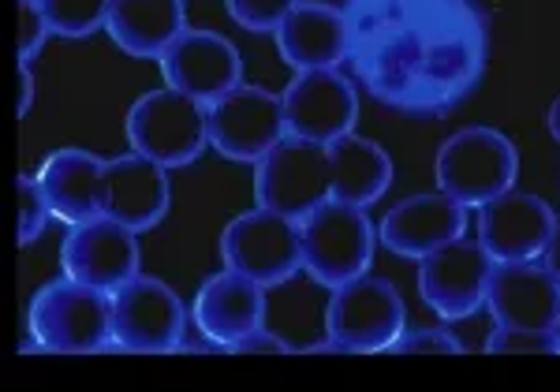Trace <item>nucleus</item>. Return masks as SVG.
<instances>
[{
    "instance_id": "nucleus-32",
    "label": "nucleus",
    "mask_w": 560,
    "mask_h": 392,
    "mask_svg": "<svg viewBox=\"0 0 560 392\" xmlns=\"http://www.w3.org/2000/svg\"><path fill=\"white\" fill-rule=\"evenodd\" d=\"M553 333H557V341H560V318H557V325H553Z\"/></svg>"
},
{
    "instance_id": "nucleus-5",
    "label": "nucleus",
    "mask_w": 560,
    "mask_h": 392,
    "mask_svg": "<svg viewBox=\"0 0 560 392\" xmlns=\"http://www.w3.org/2000/svg\"><path fill=\"white\" fill-rule=\"evenodd\" d=\"M303 269L318 285L340 288L370 273L377 247V228L370 224L366 206L322 203L303 217Z\"/></svg>"
},
{
    "instance_id": "nucleus-15",
    "label": "nucleus",
    "mask_w": 560,
    "mask_h": 392,
    "mask_svg": "<svg viewBox=\"0 0 560 392\" xmlns=\"http://www.w3.org/2000/svg\"><path fill=\"white\" fill-rule=\"evenodd\" d=\"M173 206V184L168 169L142 153H124V158L105 161L102 172V214L113 221L128 224L131 232H150L165 221Z\"/></svg>"
},
{
    "instance_id": "nucleus-14",
    "label": "nucleus",
    "mask_w": 560,
    "mask_h": 392,
    "mask_svg": "<svg viewBox=\"0 0 560 392\" xmlns=\"http://www.w3.org/2000/svg\"><path fill=\"white\" fill-rule=\"evenodd\" d=\"M158 64L168 87L179 90V94L198 97L202 105L217 102V97H224L229 90H236L243 83L240 49L213 31H191V26H187V31L161 53Z\"/></svg>"
},
{
    "instance_id": "nucleus-8",
    "label": "nucleus",
    "mask_w": 560,
    "mask_h": 392,
    "mask_svg": "<svg viewBox=\"0 0 560 392\" xmlns=\"http://www.w3.org/2000/svg\"><path fill=\"white\" fill-rule=\"evenodd\" d=\"M210 113V146L229 161H250L258 165L288 139L284 102L273 90L240 83L224 97L206 105Z\"/></svg>"
},
{
    "instance_id": "nucleus-1",
    "label": "nucleus",
    "mask_w": 560,
    "mask_h": 392,
    "mask_svg": "<svg viewBox=\"0 0 560 392\" xmlns=\"http://www.w3.org/2000/svg\"><path fill=\"white\" fill-rule=\"evenodd\" d=\"M393 184V158L363 135L332 142L292 139L255 165V198L277 214L303 221L322 203L374 206Z\"/></svg>"
},
{
    "instance_id": "nucleus-26",
    "label": "nucleus",
    "mask_w": 560,
    "mask_h": 392,
    "mask_svg": "<svg viewBox=\"0 0 560 392\" xmlns=\"http://www.w3.org/2000/svg\"><path fill=\"white\" fill-rule=\"evenodd\" d=\"M15 12H20V64H31L52 34V26L45 20L38 0H15Z\"/></svg>"
},
{
    "instance_id": "nucleus-2",
    "label": "nucleus",
    "mask_w": 560,
    "mask_h": 392,
    "mask_svg": "<svg viewBox=\"0 0 560 392\" xmlns=\"http://www.w3.org/2000/svg\"><path fill=\"white\" fill-rule=\"evenodd\" d=\"M31 341L45 351L90 355L113 344V291L57 277L34 291L26 310Z\"/></svg>"
},
{
    "instance_id": "nucleus-16",
    "label": "nucleus",
    "mask_w": 560,
    "mask_h": 392,
    "mask_svg": "<svg viewBox=\"0 0 560 392\" xmlns=\"http://www.w3.org/2000/svg\"><path fill=\"white\" fill-rule=\"evenodd\" d=\"M467 232V206L448 198L445 191H427L396 203L382 217L377 240L400 258H427L430 251L445 247Z\"/></svg>"
},
{
    "instance_id": "nucleus-31",
    "label": "nucleus",
    "mask_w": 560,
    "mask_h": 392,
    "mask_svg": "<svg viewBox=\"0 0 560 392\" xmlns=\"http://www.w3.org/2000/svg\"><path fill=\"white\" fill-rule=\"evenodd\" d=\"M546 124H549V135L560 142V94L553 97V105H549V116H546Z\"/></svg>"
},
{
    "instance_id": "nucleus-24",
    "label": "nucleus",
    "mask_w": 560,
    "mask_h": 392,
    "mask_svg": "<svg viewBox=\"0 0 560 392\" xmlns=\"http://www.w3.org/2000/svg\"><path fill=\"white\" fill-rule=\"evenodd\" d=\"M490 355H560V341L553 330H516V325H497L486 341Z\"/></svg>"
},
{
    "instance_id": "nucleus-3",
    "label": "nucleus",
    "mask_w": 560,
    "mask_h": 392,
    "mask_svg": "<svg viewBox=\"0 0 560 392\" xmlns=\"http://www.w3.org/2000/svg\"><path fill=\"white\" fill-rule=\"evenodd\" d=\"M438 184L467 209H482L497 195L512 191L520 176V153L509 135L493 127H464L438 150Z\"/></svg>"
},
{
    "instance_id": "nucleus-22",
    "label": "nucleus",
    "mask_w": 560,
    "mask_h": 392,
    "mask_svg": "<svg viewBox=\"0 0 560 392\" xmlns=\"http://www.w3.org/2000/svg\"><path fill=\"white\" fill-rule=\"evenodd\" d=\"M38 4L60 38H90L108 20V0H38Z\"/></svg>"
},
{
    "instance_id": "nucleus-23",
    "label": "nucleus",
    "mask_w": 560,
    "mask_h": 392,
    "mask_svg": "<svg viewBox=\"0 0 560 392\" xmlns=\"http://www.w3.org/2000/svg\"><path fill=\"white\" fill-rule=\"evenodd\" d=\"M15 198H20V228H15V243L31 247L42 235L45 221L52 217V206L45 198L38 176H15Z\"/></svg>"
},
{
    "instance_id": "nucleus-17",
    "label": "nucleus",
    "mask_w": 560,
    "mask_h": 392,
    "mask_svg": "<svg viewBox=\"0 0 560 392\" xmlns=\"http://www.w3.org/2000/svg\"><path fill=\"white\" fill-rule=\"evenodd\" d=\"M486 307H490L497 325L553 330L560 318V280L538 258L497 262Z\"/></svg>"
},
{
    "instance_id": "nucleus-4",
    "label": "nucleus",
    "mask_w": 560,
    "mask_h": 392,
    "mask_svg": "<svg viewBox=\"0 0 560 392\" xmlns=\"http://www.w3.org/2000/svg\"><path fill=\"white\" fill-rule=\"evenodd\" d=\"M128 142L135 153L165 169L191 165L210 146V113L191 94L179 90H150L128 108Z\"/></svg>"
},
{
    "instance_id": "nucleus-21",
    "label": "nucleus",
    "mask_w": 560,
    "mask_h": 392,
    "mask_svg": "<svg viewBox=\"0 0 560 392\" xmlns=\"http://www.w3.org/2000/svg\"><path fill=\"white\" fill-rule=\"evenodd\" d=\"M105 31L128 57L161 60V53L187 31L184 0H108Z\"/></svg>"
},
{
    "instance_id": "nucleus-6",
    "label": "nucleus",
    "mask_w": 560,
    "mask_h": 392,
    "mask_svg": "<svg viewBox=\"0 0 560 392\" xmlns=\"http://www.w3.org/2000/svg\"><path fill=\"white\" fill-rule=\"evenodd\" d=\"M404 333H408V310H404L393 280L363 273V277L332 288L329 310H325V336L337 341L345 351H393V344Z\"/></svg>"
},
{
    "instance_id": "nucleus-28",
    "label": "nucleus",
    "mask_w": 560,
    "mask_h": 392,
    "mask_svg": "<svg viewBox=\"0 0 560 392\" xmlns=\"http://www.w3.org/2000/svg\"><path fill=\"white\" fill-rule=\"evenodd\" d=\"M229 351H240V355H258V351H269V355H284V351H292V348H288V344L280 341L277 333H269L266 325H261V330L247 333V336H240V341L232 344Z\"/></svg>"
},
{
    "instance_id": "nucleus-12",
    "label": "nucleus",
    "mask_w": 560,
    "mask_h": 392,
    "mask_svg": "<svg viewBox=\"0 0 560 392\" xmlns=\"http://www.w3.org/2000/svg\"><path fill=\"white\" fill-rule=\"evenodd\" d=\"M139 232H131L113 217L71 224V232L60 243V269L102 291H116L131 277H139Z\"/></svg>"
},
{
    "instance_id": "nucleus-27",
    "label": "nucleus",
    "mask_w": 560,
    "mask_h": 392,
    "mask_svg": "<svg viewBox=\"0 0 560 392\" xmlns=\"http://www.w3.org/2000/svg\"><path fill=\"white\" fill-rule=\"evenodd\" d=\"M393 351H411V355H459V351H464V344H459L448 330H415V333H404L400 341L393 344Z\"/></svg>"
},
{
    "instance_id": "nucleus-11",
    "label": "nucleus",
    "mask_w": 560,
    "mask_h": 392,
    "mask_svg": "<svg viewBox=\"0 0 560 392\" xmlns=\"http://www.w3.org/2000/svg\"><path fill=\"white\" fill-rule=\"evenodd\" d=\"M280 102H284V124L292 139L332 142L355 131L359 94L337 68L300 71L280 94Z\"/></svg>"
},
{
    "instance_id": "nucleus-30",
    "label": "nucleus",
    "mask_w": 560,
    "mask_h": 392,
    "mask_svg": "<svg viewBox=\"0 0 560 392\" xmlns=\"http://www.w3.org/2000/svg\"><path fill=\"white\" fill-rule=\"evenodd\" d=\"M541 262H546V269H549V273H553V277L560 280V224H557L553 240H549V247H546V254H541Z\"/></svg>"
},
{
    "instance_id": "nucleus-20",
    "label": "nucleus",
    "mask_w": 560,
    "mask_h": 392,
    "mask_svg": "<svg viewBox=\"0 0 560 392\" xmlns=\"http://www.w3.org/2000/svg\"><path fill=\"white\" fill-rule=\"evenodd\" d=\"M102 172L105 161L90 150H57L42 161L38 184L52 206V217L65 224H83L102 214Z\"/></svg>"
},
{
    "instance_id": "nucleus-19",
    "label": "nucleus",
    "mask_w": 560,
    "mask_h": 392,
    "mask_svg": "<svg viewBox=\"0 0 560 392\" xmlns=\"http://www.w3.org/2000/svg\"><path fill=\"white\" fill-rule=\"evenodd\" d=\"M277 53L295 71L337 68L348 53V20L322 0H300L277 26Z\"/></svg>"
},
{
    "instance_id": "nucleus-10",
    "label": "nucleus",
    "mask_w": 560,
    "mask_h": 392,
    "mask_svg": "<svg viewBox=\"0 0 560 392\" xmlns=\"http://www.w3.org/2000/svg\"><path fill=\"white\" fill-rule=\"evenodd\" d=\"M493 254L478 240H453L445 247L430 251L427 258H419V291L422 303L433 314H441L445 322H459L471 318L475 310L486 307L493 280Z\"/></svg>"
},
{
    "instance_id": "nucleus-9",
    "label": "nucleus",
    "mask_w": 560,
    "mask_h": 392,
    "mask_svg": "<svg viewBox=\"0 0 560 392\" xmlns=\"http://www.w3.org/2000/svg\"><path fill=\"white\" fill-rule=\"evenodd\" d=\"M187 325L184 299L158 277H131L113 291V344L139 355L179 348Z\"/></svg>"
},
{
    "instance_id": "nucleus-13",
    "label": "nucleus",
    "mask_w": 560,
    "mask_h": 392,
    "mask_svg": "<svg viewBox=\"0 0 560 392\" xmlns=\"http://www.w3.org/2000/svg\"><path fill=\"white\" fill-rule=\"evenodd\" d=\"M557 224L546 198L512 187L478 209V243L493 254V262H530L546 254Z\"/></svg>"
},
{
    "instance_id": "nucleus-29",
    "label": "nucleus",
    "mask_w": 560,
    "mask_h": 392,
    "mask_svg": "<svg viewBox=\"0 0 560 392\" xmlns=\"http://www.w3.org/2000/svg\"><path fill=\"white\" fill-rule=\"evenodd\" d=\"M34 102V79H31V64H20V116Z\"/></svg>"
},
{
    "instance_id": "nucleus-7",
    "label": "nucleus",
    "mask_w": 560,
    "mask_h": 392,
    "mask_svg": "<svg viewBox=\"0 0 560 392\" xmlns=\"http://www.w3.org/2000/svg\"><path fill=\"white\" fill-rule=\"evenodd\" d=\"M221 258L266 288L284 285L303 269V224L269 206L240 214L221 232Z\"/></svg>"
},
{
    "instance_id": "nucleus-25",
    "label": "nucleus",
    "mask_w": 560,
    "mask_h": 392,
    "mask_svg": "<svg viewBox=\"0 0 560 392\" xmlns=\"http://www.w3.org/2000/svg\"><path fill=\"white\" fill-rule=\"evenodd\" d=\"M229 15L250 34H277V26L288 20L300 0H224Z\"/></svg>"
},
{
    "instance_id": "nucleus-18",
    "label": "nucleus",
    "mask_w": 560,
    "mask_h": 392,
    "mask_svg": "<svg viewBox=\"0 0 560 392\" xmlns=\"http://www.w3.org/2000/svg\"><path fill=\"white\" fill-rule=\"evenodd\" d=\"M195 325L206 341L232 348L240 336L266 325V285L240 269L213 273L195 296Z\"/></svg>"
}]
</instances>
